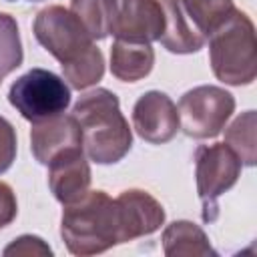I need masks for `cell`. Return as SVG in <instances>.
Here are the masks:
<instances>
[{"mask_svg":"<svg viewBox=\"0 0 257 257\" xmlns=\"http://www.w3.org/2000/svg\"><path fill=\"white\" fill-rule=\"evenodd\" d=\"M72 116L80 126L82 149L96 165H114L131 151L133 133L112 90L94 88L82 94L72 106Z\"/></svg>","mask_w":257,"mask_h":257,"instance_id":"cell-1","label":"cell"},{"mask_svg":"<svg viewBox=\"0 0 257 257\" xmlns=\"http://www.w3.org/2000/svg\"><path fill=\"white\" fill-rule=\"evenodd\" d=\"M60 237L72 255H98L120 243L116 199L104 191H86L78 201L64 205Z\"/></svg>","mask_w":257,"mask_h":257,"instance_id":"cell-2","label":"cell"},{"mask_svg":"<svg viewBox=\"0 0 257 257\" xmlns=\"http://www.w3.org/2000/svg\"><path fill=\"white\" fill-rule=\"evenodd\" d=\"M207 40L209 62L213 74L221 82L231 86H245L255 80V26L243 10L233 8Z\"/></svg>","mask_w":257,"mask_h":257,"instance_id":"cell-3","label":"cell"},{"mask_svg":"<svg viewBox=\"0 0 257 257\" xmlns=\"http://www.w3.org/2000/svg\"><path fill=\"white\" fill-rule=\"evenodd\" d=\"M8 102L30 122L56 116L70 104V86L46 68H30L8 90Z\"/></svg>","mask_w":257,"mask_h":257,"instance_id":"cell-4","label":"cell"},{"mask_svg":"<svg viewBox=\"0 0 257 257\" xmlns=\"http://www.w3.org/2000/svg\"><path fill=\"white\" fill-rule=\"evenodd\" d=\"M241 161L239 157L225 145H201L195 151V179H197V193L201 199V217L203 223H213L219 217V203L217 199L229 191L239 175H241Z\"/></svg>","mask_w":257,"mask_h":257,"instance_id":"cell-5","label":"cell"},{"mask_svg":"<svg viewBox=\"0 0 257 257\" xmlns=\"http://www.w3.org/2000/svg\"><path fill=\"white\" fill-rule=\"evenodd\" d=\"M32 32L38 44L50 52L60 66L80 60L94 46V40L84 30L80 20L68 8L58 4L46 6L36 14Z\"/></svg>","mask_w":257,"mask_h":257,"instance_id":"cell-6","label":"cell"},{"mask_svg":"<svg viewBox=\"0 0 257 257\" xmlns=\"http://www.w3.org/2000/svg\"><path fill=\"white\" fill-rule=\"evenodd\" d=\"M181 128L191 139L217 137L235 110V98L229 90L213 84H201L187 90L179 100Z\"/></svg>","mask_w":257,"mask_h":257,"instance_id":"cell-7","label":"cell"},{"mask_svg":"<svg viewBox=\"0 0 257 257\" xmlns=\"http://www.w3.org/2000/svg\"><path fill=\"white\" fill-rule=\"evenodd\" d=\"M133 128L151 145L169 143L181 128L179 110L171 96L161 90L141 94L133 106Z\"/></svg>","mask_w":257,"mask_h":257,"instance_id":"cell-8","label":"cell"},{"mask_svg":"<svg viewBox=\"0 0 257 257\" xmlns=\"http://www.w3.org/2000/svg\"><path fill=\"white\" fill-rule=\"evenodd\" d=\"M165 12L159 0H114L112 30L118 40L155 42L163 36Z\"/></svg>","mask_w":257,"mask_h":257,"instance_id":"cell-9","label":"cell"},{"mask_svg":"<svg viewBox=\"0 0 257 257\" xmlns=\"http://www.w3.org/2000/svg\"><path fill=\"white\" fill-rule=\"evenodd\" d=\"M120 217V243L145 237L165 223L163 205L143 189H126L116 197Z\"/></svg>","mask_w":257,"mask_h":257,"instance_id":"cell-10","label":"cell"},{"mask_svg":"<svg viewBox=\"0 0 257 257\" xmlns=\"http://www.w3.org/2000/svg\"><path fill=\"white\" fill-rule=\"evenodd\" d=\"M48 187L54 199L62 205L78 201L90 187V167L82 147H72L58 153L48 165Z\"/></svg>","mask_w":257,"mask_h":257,"instance_id":"cell-11","label":"cell"},{"mask_svg":"<svg viewBox=\"0 0 257 257\" xmlns=\"http://www.w3.org/2000/svg\"><path fill=\"white\" fill-rule=\"evenodd\" d=\"M82 147V135L76 118L72 114H56L38 122L30 128V151L40 165H48L58 153Z\"/></svg>","mask_w":257,"mask_h":257,"instance_id":"cell-12","label":"cell"},{"mask_svg":"<svg viewBox=\"0 0 257 257\" xmlns=\"http://www.w3.org/2000/svg\"><path fill=\"white\" fill-rule=\"evenodd\" d=\"M165 12V30L159 38L161 44L173 54H193L199 52L207 36L199 30V26L187 16L177 0H161Z\"/></svg>","mask_w":257,"mask_h":257,"instance_id":"cell-13","label":"cell"},{"mask_svg":"<svg viewBox=\"0 0 257 257\" xmlns=\"http://www.w3.org/2000/svg\"><path fill=\"white\" fill-rule=\"evenodd\" d=\"M155 50L147 42L114 40L110 46V72L122 82H137L151 74Z\"/></svg>","mask_w":257,"mask_h":257,"instance_id":"cell-14","label":"cell"},{"mask_svg":"<svg viewBox=\"0 0 257 257\" xmlns=\"http://www.w3.org/2000/svg\"><path fill=\"white\" fill-rule=\"evenodd\" d=\"M163 251L169 257H217L205 231L191 221H173L163 231Z\"/></svg>","mask_w":257,"mask_h":257,"instance_id":"cell-15","label":"cell"},{"mask_svg":"<svg viewBox=\"0 0 257 257\" xmlns=\"http://www.w3.org/2000/svg\"><path fill=\"white\" fill-rule=\"evenodd\" d=\"M68 10L80 20L92 40H102L110 34L114 0H70Z\"/></svg>","mask_w":257,"mask_h":257,"instance_id":"cell-16","label":"cell"},{"mask_svg":"<svg viewBox=\"0 0 257 257\" xmlns=\"http://www.w3.org/2000/svg\"><path fill=\"white\" fill-rule=\"evenodd\" d=\"M255 128H257V114H255V110L241 112L225 128V145L239 157L241 165H245V167H253L255 161H257Z\"/></svg>","mask_w":257,"mask_h":257,"instance_id":"cell-17","label":"cell"},{"mask_svg":"<svg viewBox=\"0 0 257 257\" xmlns=\"http://www.w3.org/2000/svg\"><path fill=\"white\" fill-rule=\"evenodd\" d=\"M177 2L207 38L235 8L233 0H177Z\"/></svg>","mask_w":257,"mask_h":257,"instance_id":"cell-18","label":"cell"},{"mask_svg":"<svg viewBox=\"0 0 257 257\" xmlns=\"http://www.w3.org/2000/svg\"><path fill=\"white\" fill-rule=\"evenodd\" d=\"M22 60L24 50L18 24L10 14L0 12V84L10 72H14L22 64Z\"/></svg>","mask_w":257,"mask_h":257,"instance_id":"cell-19","label":"cell"},{"mask_svg":"<svg viewBox=\"0 0 257 257\" xmlns=\"http://www.w3.org/2000/svg\"><path fill=\"white\" fill-rule=\"evenodd\" d=\"M102 74H104V56L96 44L80 60L62 66L64 80L76 90H84V88L96 84L102 78Z\"/></svg>","mask_w":257,"mask_h":257,"instance_id":"cell-20","label":"cell"},{"mask_svg":"<svg viewBox=\"0 0 257 257\" xmlns=\"http://www.w3.org/2000/svg\"><path fill=\"white\" fill-rule=\"evenodd\" d=\"M16 131L12 122L0 116V175L6 173L16 159Z\"/></svg>","mask_w":257,"mask_h":257,"instance_id":"cell-21","label":"cell"},{"mask_svg":"<svg viewBox=\"0 0 257 257\" xmlns=\"http://www.w3.org/2000/svg\"><path fill=\"white\" fill-rule=\"evenodd\" d=\"M4 255H52V249L36 235H20L4 249Z\"/></svg>","mask_w":257,"mask_h":257,"instance_id":"cell-22","label":"cell"},{"mask_svg":"<svg viewBox=\"0 0 257 257\" xmlns=\"http://www.w3.org/2000/svg\"><path fill=\"white\" fill-rule=\"evenodd\" d=\"M18 213V203L12 187L4 181H0V229L8 227Z\"/></svg>","mask_w":257,"mask_h":257,"instance_id":"cell-23","label":"cell"},{"mask_svg":"<svg viewBox=\"0 0 257 257\" xmlns=\"http://www.w3.org/2000/svg\"><path fill=\"white\" fill-rule=\"evenodd\" d=\"M8 2H14V0H8ZM28 2H38V0H28Z\"/></svg>","mask_w":257,"mask_h":257,"instance_id":"cell-24","label":"cell"}]
</instances>
